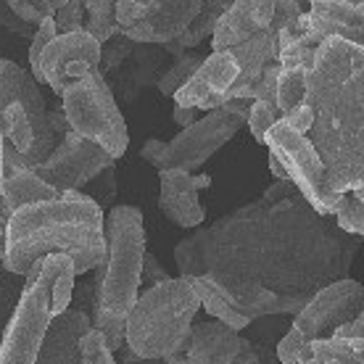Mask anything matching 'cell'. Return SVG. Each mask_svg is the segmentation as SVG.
Wrapping results in <instances>:
<instances>
[{
    "instance_id": "1",
    "label": "cell",
    "mask_w": 364,
    "mask_h": 364,
    "mask_svg": "<svg viewBox=\"0 0 364 364\" xmlns=\"http://www.w3.org/2000/svg\"><path fill=\"white\" fill-rule=\"evenodd\" d=\"M362 237L341 232L301 196L277 203L254 200L174 246L180 277L262 288L277 296H314L346 280Z\"/></svg>"
},
{
    "instance_id": "2",
    "label": "cell",
    "mask_w": 364,
    "mask_h": 364,
    "mask_svg": "<svg viewBox=\"0 0 364 364\" xmlns=\"http://www.w3.org/2000/svg\"><path fill=\"white\" fill-rule=\"evenodd\" d=\"M304 106L311 111L306 140L336 188L364 193V48L322 40L306 72Z\"/></svg>"
},
{
    "instance_id": "3",
    "label": "cell",
    "mask_w": 364,
    "mask_h": 364,
    "mask_svg": "<svg viewBox=\"0 0 364 364\" xmlns=\"http://www.w3.org/2000/svg\"><path fill=\"white\" fill-rule=\"evenodd\" d=\"M64 254L74 274L98 269L106 259V219L85 193H61L55 200L18 209L6 222V243L0 269L27 274L37 259Z\"/></svg>"
},
{
    "instance_id": "4",
    "label": "cell",
    "mask_w": 364,
    "mask_h": 364,
    "mask_svg": "<svg viewBox=\"0 0 364 364\" xmlns=\"http://www.w3.org/2000/svg\"><path fill=\"white\" fill-rule=\"evenodd\" d=\"M146 256V230L143 211L137 206H114L109 211L106 232V259L95 269L92 285V328L106 338L109 351L124 346V322L137 301L140 267Z\"/></svg>"
},
{
    "instance_id": "5",
    "label": "cell",
    "mask_w": 364,
    "mask_h": 364,
    "mask_svg": "<svg viewBox=\"0 0 364 364\" xmlns=\"http://www.w3.org/2000/svg\"><path fill=\"white\" fill-rule=\"evenodd\" d=\"M0 137L3 174L37 169L53 154L55 137L37 82L9 58H0Z\"/></svg>"
},
{
    "instance_id": "6",
    "label": "cell",
    "mask_w": 364,
    "mask_h": 364,
    "mask_svg": "<svg viewBox=\"0 0 364 364\" xmlns=\"http://www.w3.org/2000/svg\"><path fill=\"white\" fill-rule=\"evenodd\" d=\"M198 309V293L185 277L159 282L137 296L124 322V346L140 359H166L177 354Z\"/></svg>"
},
{
    "instance_id": "7",
    "label": "cell",
    "mask_w": 364,
    "mask_h": 364,
    "mask_svg": "<svg viewBox=\"0 0 364 364\" xmlns=\"http://www.w3.org/2000/svg\"><path fill=\"white\" fill-rule=\"evenodd\" d=\"M248 100H232L217 111H209L196 124L185 127L180 135L172 137V143L164 140H146L140 156L148 164H154L159 172L177 169V172H198L222 146H228L235 132L246 124Z\"/></svg>"
},
{
    "instance_id": "8",
    "label": "cell",
    "mask_w": 364,
    "mask_h": 364,
    "mask_svg": "<svg viewBox=\"0 0 364 364\" xmlns=\"http://www.w3.org/2000/svg\"><path fill=\"white\" fill-rule=\"evenodd\" d=\"M61 98H64L61 114L66 117L72 132L103 148L114 161L127 151V124L117 106V98L111 95L109 80L98 69L69 85Z\"/></svg>"
},
{
    "instance_id": "9",
    "label": "cell",
    "mask_w": 364,
    "mask_h": 364,
    "mask_svg": "<svg viewBox=\"0 0 364 364\" xmlns=\"http://www.w3.org/2000/svg\"><path fill=\"white\" fill-rule=\"evenodd\" d=\"M264 146L288 172V180L296 185L301 198L322 217H336L346 196L336 188V182L328 174L325 164L319 161L317 151L309 146V140L304 135H296L282 122H274L264 137Z\"/></svg>"
},
{
    "instance_id": "10",
    "label": "cell",
    "mask_w": 364,
    "mask_h": 364,
    "mask_svg": "<svg viewBox=\"0 0 364 364\" xmlns=\"http://www.w3.org/2000/svg\"><path fill=\"white\" fill-rule=\"evenodd\" d=\"M24 293L9 328L0 336V364H35L48 322L53 319L50 285L40 269V259L24 274Z\"/></svg>"
},
{
    "instance_id": "11",
    "label": "cell",
    "mask_w": 364,
    "mask_h": 364,
    "mask_svg": "<svg viewBox=\"0 0 364 364\" xmlns=\"http://www.w3.org/2000/svg\"><path fill=\"white\" fill-rule=\"evenodd\" d=\"M109 166H114V159L103 148L80 137L77 132H69L53 148V154L48 156L37 169H32V174L40 177L61 196V193L69 191L80 193Z\"/></svg>"
},
{
    "instance_id": "12",
    "label": "cell",
    "mask_w": 364,
    "mask_h": 364,
    "mask_svg": "<svg viewBox=\"0 0 364 364\" xmlns=\"http://www.w3.org/2000/svg\"><path fill=\"white\" fill-rule=\"evenodd\" d=\"M359 314H364V288L362 282L346 277L314 293L309 304L296 314L293 328L306 341H317V338H330L333 330L356 319Z\"/></svg>"
},
{
    "instance_id": "13",
    "label": "cell",
    "mask_w": 364,
    "mask_h": 364,
    "mask_svg": "<svg viewBox=\"0 0 364 364\" xmlns=\"http://www.w3.org/2000/svg\"><path fill=\"white\" fill-rule=\"evenodd\" d=\"M100 46L87 32L55 35L46 46L37 66V82L53 87V92L64 95L69 85L82 80L92 69H98Z\"/></svg>"
},
{
    "instance_id": "14",
    "label": "cell",
    "mask_w": 364,
    "mask_h": 364,
    "mask_svg": "<svg viewBox=\"0 0 364 364\" xmlns=\"http://www.w3.org/2000/svg\"><path fill=\"white\" fill-rule=\"evenodd\" d=\"M159 180H161L159 206L164 211V217L174 222L177 228H198L206 219V211L198 200V191L211 185L209 174H188L177 172V169H166V172H159Z\"/></svg>"
},
{
    "instance_id": "15",
    "label": "cell",
    "mask_w": 364,
    "mask_h": 364,
    "mask_svg": "<svg viewBox=\"0 0 364 364\" xmlns=\"http://www.w3.org/2000/svg\"><path fill=\"white\" fill-rule=\"evenodd\" d=\"M309 46L317 48L328 37H341L351 46L364 48V3L359 0H311Z\"/></svg>"
},
{
    "instance_id": "16",
    "label": "cell",
    "mask_w": 364,
    "mask_h": 364,
    "mask_svg": "<svg viewBox=\"0 0 364 364\" xmlns=\"http://www.w3.org/2000/svg\"><path fill=\"white\" fill-rule=\"evenodd\" d=\"M198 0H180V3H156L154 11L135 27L119 29V35L137 43V46H166L185 32L196 14H198Z\"/></svg>"
},
{
    "instance_id": "17",
    "label": "cell",
    "mask_w": 364,
    "mask_h": 364,
    "mask_svg": "<svg viewBox=\"0 0 364 364\" xmlns=\"http://www.w3.org/2000/svg\"><path fill=\"white\" fill-rule=\"evenodd\" d=\"M169 55L159 46H137L132 48L129 58L122 64L114 77H109V87L114 98H122L124 103H135L140 92L159 82V77L166 72Z\"/></svg>"
},
{
    "instance_id": "18",
    "label": "cell",
    "mask_w": 364,
    "mask_h": 364,
    "mask_svg": "<svg viewBox=\"0 0 364 364\" xmlns=\"http://www.w3.org/2000/svg\"><path fill=\"white\" fill-rule=\"evenodd\" d=\"M92 328L87 311L66 309L48 322L35 364H82L80 338Z\"/></svg>"
},
{
    "instance_id": "19",
    "label": "cell",
    "mask_w": 364,
    "mask_h": 364,
    "mask_svg": "<svg viewBox=\"0 0 364 364\" xmlns=\"http://www.w3.org/2000/svg\"><path fill=\"white\" fill-rule=\"evenodd\" d=\"M237 77V64L232 61L230 53H211L203 58V64L196 69L188 82L174 92V106H185V109H198L200 103L214 98H222L225 92L232 87Z\"/></svg>"
},
{
    "instance_id": "20",
    "label": "cell",
    "mask_w": 364,
    "mask_h": 364,
    "mask_svg": "<svg viewBox=\"0 0 364 364\" xmlns=\"http://www.w3.org/2000/svg\"><path fill=\"white\" fill-rule=\"evenodd\" d=\"M272 21V0H240L230 3L214 29V53H225L230 48L246 43L248 37L269 27Z\"/></svg>"
},
{
    "instance_id": "21",
    "label": "cell",
    "mask_w": 364,
    "mask_h": 364,
    "mask_svg": "<svg viewBox=\"0 0 364 364\" xmlns=\"http://www.w3.org/2000/svg\"><path fill=\"white\" fill-rule=\"evenodd\" d=\"M180 351H185L191 364H232V359L240 354V336L217 319L196 322L191 325Z\"/></svg>"
},
{
    "instance_id": "22",
    "label": "cell",
    "mask_w": 364,
    "mask_h": 364,
    "mask_svg": "<svg viewBox=\"0 0 364 364\" xmlns=\"http://www.w3.org/2000/svg\"><path fill=\"white\" fill-rule=\"evenodd\" d=\"M225 53L232 55V61L237 64V77L230 90H246V87H254V85L262 80L264 66L277 61V53H280V50H277L274 32L262 29V32H256L254 37H248L246 43L230 48Z\"/></svg>"
},
{
    "instance_id": "23",
    "label": "cell",
    "mask_w": 364,
    "mask_h": 364,
    "mask_svg": "<svg viewBox=\"0 0 364 364\" xmlns=\"http://www.w3.org/2000/svg\"><path fill=\"white\" fill-rule=\"evenodd\" d=\"M55 198H58V193L50 185H46L40 177H35L29 169L3 174V180H0V217H3V222H9L24 206L46 203V200Z\"/></svg>"
},
{
    "instance_id": "24",
    "label": "cell",
    "mask_w": 364,
    "mask_h": 364,
    "mask_svg": "<svg viewBox=\"0 0 364 364\" xmlns=\"http://www.w3.org/2000/svg\"><path fill=\"white\" fill-rule=\"evenodd\" d=\"M228 9H230L228 0H206V3H200L198 14H196V18L185 27V32H182L177 40L166 43V46H159V48H161L169 58H180L185 50H196V46H200L203 37L214 35L217 21L222 18V14Z\"/></svg>"
},
{
    "instance_id": "25",
    "label": "cell",
    "mask_w": 364,
    "mask_h": 364,
    "mask_svg": "<svg viewBox=\"0 0 364 364\" xmlns=\"http://www.w3.org/2000/svg\"><path fill=\"white\" fill-rule=\"evenodd\" d=\"M299 364H364V341H309L299 354Z\"/></svg>"
},
{
    "instance_id": "26",
    "label": "cell",
    "mask_w": 364,
    "mask_h": 364,
    "mask_svg": "<svg viewBox=\"0 0 364 364\" xmlns=\"http://www.w3.org/2000/svg\"><path fill=\"white\" fill-rule=\"evenodd\" d=\"M306 95V72L304 69H280L277 85H274V106L280 119L288 111L299 109Z\"/></svg>"
},
{
    "instance_id": "27",
    "label": "cell",
    "mask_w": 364,
    "mask_h": 364,
    "mask_svg": "<svg viewBox=\"0 0 364 364\" xmlns=\"http://www.w3.org/2000/svg\"><path fill=\"white\" fill-rule=\"evenodd\" d=\"M82 6H85V14H87L85 32H87L98 46H103L106 40L119 35L117 16H114V3H109V0H90V3H82Z\"/></svg>"
},
{
    "instance_id": "28",
    "label": "cell",
    "mask_w": 364,
    "mask_h": 364,
    "mask_svg": "<svg viewBox=\"0 0 364 364\" xmlns=\"http://www.w3.org/2000/svg\"><path fill=\"white\" fill-rule=\"evenodd\" d=\"M200 64H203V55H200L198 50H185V53H182L180 58H174V64L159 77V82H156L159 92L166 95V98H172L174 92L180 90L182 85L196 74V69H198Z\"/></svg>"
},
{
    "instance_id": "29",
    "label": "cell",
    "mask_w": 364,
    "mask_h": 364,
    "mask_svg": "<svg viewBox=\"0 0 364 364\" xmlns=\"http://www.w3.org/2000/svg\"><path fill=\"white\" fill-rule=\"evenodd\" d=\"M336 225L341 232L354 237L364 235V193H346V198L336 211Z\"/></svg>"
},
{
    "instance_id": "30",
    "label": "cell",
    "mask_w": 364,
    "mask_h": 364,
    "mask_svg": "<svg viewBox=\"0 0 364 364\" xmlns=\"http://www.w3.org/2000/svg\"><path fill=\"white\" fill-rule=\"evenodd\" d=\"M21 293H24V277L0 269V336L9 328L11 317L21 301Z\"/></svg>"
},
{
    "instance_id": "31",
    "label": "cell",
    "mask_w": 364,
    "mask_h": 364,
    "mask_svg": "<svg viewBox=\"0 0 364 364\" xmlns=\"http://www.w3.org/2000/svg\"><path fill=\"white\" fill-rule=\"evenodd\" d=\"M132 48H135V43H132V40H127L124 35H114L111 40H106V43L100 46L98 72L103 74L106 80H109V77H114V74L122 69V64L129 58Z\"/></svg>"
},
{
    "instance_id": "32",
    "label": "cell",
    "mask_w": 364,
    "mask_h": 364,
    "mask_svg": "<svg viewBox=\"0 0 364 364\" xmlns=\"http://www.w3.org/2000/svg\"><path fill=\"white\" fill-rule=\"evenodd\" d=\"M61 0H9V9L14 16L21 18L27 27L37 29L46 18H53Z\"/></svg>"
},
{
    "instance_id": "33",
    "label": "cell",
    "mask_w": 364,
    "mask_h": 364,
    "mask_svg": "<svg viewBox=\"0 0 364 364\" xmlns=\"http://www.w3.org/2000/svg\"><path fill=\"white\" fill-rule=\"evenodd\" d=\"M55 35H74L85 32V6L80 0H61L58 11L53 14Z\"/></svg>"
},
{
    "instance_id": "34",
    "label": "cell",
    "mask_w": 364,
    "mask_h": 364,
    "mask_svg": "<svg viewBox=\"0 0 364 364\" xmlns=\"http://www.w3.org/2000/svg\"><path fill=\"white\" fill-rule=\"evenodd\" d=\"M80 356H82V364H117L114 362V354L106 346L103 333L95 328H90L80 338Z\"/></svg>"
},
{
    "instance_id": "35",
    "label": "cell",
    "mask_w": 364,
    "mask_h": 364,
    "mask_svg": "<svg viewBox=\"0 0 364 364\" xmlns=\"http://www.w3.org/2000/svg\"><path fill=\"white\" fill-rule=\"evenodd\" d=\"M274 122H280V114H277L274 106H267V103L251 100L246 124H248V129H251V135L256 137V143H264L267 132H269V127H272Z\"/></svg>"
},
{
    "instance_id": "36",
    "label": "cell",
    "mask_w": 364,
    "mask_h": 364,
    "mask_svg": "<svg viewBox=\"0 0 364 364\" xmlns=\"http://www.w3.org/2000/svg\"><path fill=\"white\" fill-rule=\"evenodd\" d=\"M154 0L146 3V0H117L114 3V16H117V27L119 29H129L135 27L137 21H143V18L154 11Z\"/></svg>"
},
{
    "instance_id": "37",
    "label": "cell",
    "mask_w": 364,
    "mask_h": 364,
    "mask_svg": "<svg viewBox=\"0 0 364 364\" xmlns=\"http://www.w3.org/2000/svg\"><path fill=\"white\" fill-rule=\"evenodd\" d=\"M87 198L95 203V206H109L111 200L117 198V172H114V166H109V169H103V172L95 177V180L87 185Z\"/></svg>"
},
{
    "instance_id": "38",
    "label": "cell",
    "mask_w": 364,
    "mask_h": 364,
    "mask_svg": "<svg viewBox=\"0 0 364 364\" xmlns=\"http://www.w3.org/2000/svg\"><path fill=\"white\" fill-rule=\"evenodd\" d=\"M309 16H306V11L301 14L296 21H291L288 27H282L277 35H274V40H277V50H282V48H291V46H309Z\"/></svg>"
},
{
    "instance_id": "39",
    "label": "cell",
    "mask_w": 364,
    "mask_h": 364,
    "mask_svg": "<svg viewBox=\"0 0 364 364\" xmlns=\"http://www.w3.org/2000/svg\"><path fill=\"white\" fill-rule=\"evenodd\" d=\"M314 53H317V48L304 46V43L282 48L277 53V64H280V69H304V72H309L311 64H314Z\"/></svg>"
},
{
    "instance_id": "40",
    "label": "cell",
    "mask_w": 364,
    "mask_h": 364,
    "mask_svg": "<svg viewBox=\"0 0 364 364\" xmlns=\"http://www.w3.org/2000/svg\"><path fill=\"white\" fill-rule=\"evenodd\" d=\"M309 341L301 336L299 330L291 328L285 336L277 341V348H274V356H277V362L280 364H299V354L304 351Z\"/></svg>"
},
{
    "instance_id": "41",
    "label": "cell",
    "mask_w": 364,
    "mask_h": 364,
    "mask_svg": "<svg viewBox=\"0 0 364 364\" xmlns=\"http://www.w3.org/2000/svg\"><path fill=\"white\" fill-rule=\"evenodd\" d=\"M55 37V24L53 18H46L40 27L35 29V37H32V46H29V66H32V74L37 80V66H40V55L46 50V46Z\"/></svg>"
},
{
    "instance_id": "42",
    "label": "cell",
    "mask_w": 364,
    "mask_h": 364,
    "mask_svg": "<svg viewBox=\"0 0 364 364\" xmlns=\"http://www.w3.org/2000/svg\"><path fill=\"white\" fill-rule=\"evenodd\" d=\"M304 14V9H301L299 3H293V0H282V3H272V21H269V32H280L282 27H288L291 21H296V18Z\"/></svg>"
},
{
    "instance_id": "43",
    "label": "cell",
    "mask_w": 364,
    "mask_h": 364,
    "mask_svg": "<svg viewBox=\"0 0 364 364\" xmlns=\"http://www.w3.org/2000/svg\"><path fill=\"white\" fill-rule=\"evenodd\" d=\"M280 122H282V124H285L288 129H293L296 135H304V137H306V132L311 129V111L306 109L304 103H301L299 109L288 111V114H285V117H282Z\"/></svg>"
},
{
    "instance_id": "44",
    "label": "cell",
    "mask_w": 364,
    "mask_h": 364,
    "mask_svg": "<svg viewBox=\"0 0 364 364\" xmlns=\"http://www.w3.org/2000/svg\"><path fill=\"white\" fill-rule=\"evenodd\" d=\"M140 280H146L148 288H154V285H159V282L169 280V272L159 264V259H156L154 254H148L146 251V256H143V267H140Z\"/></svg>"
},
{
    "instance_id": "45",
    "label": "cell",
    "mask_w": 364,
    "mask_h": 364,
    "mask_svg": "<svg viewBox=\"0 0 364 364\" xmlns=\"http://www.w3.org/2000/svg\"><path fill=\"white\" fill-rule=\"evenodd\" d=\"M0 27L9 29V32H14V35H18V37H29V40L35 37V29L27 27L21 18L14 16V11L9 9V3H0Z\"/></svg>"
},
{
    "instance_id": "46",
    "label": "cell",
    "mask_w": 364,
    "mask_h": 364,
    "mask_svg": "<svg viewBox=\"0 0 364 364\" xmlns=\"http://www.w3.org/2000/svg\"><path fill=\"white\" fill-rule=\"evenodd\" d=\"M330 338H336V341H364V314H359L356 319H351V322L341 325L338 330H333Z\"/></svg>"
},
{
    "instance_id": "47",
    "label": "cell",
    "mask_w": 364,
    "mask_h": 364,
    "mask_svg": "<svg viewBox=\"0 0 364 364\" xmlns=\"http://www.w3.org/2000/svg\"><path fill=\"white\" fill-rule=\"evenodd\" d=\"M291 196H299V191H296L293 182H274V185H269V188L264 191L262 200H267V203H277V200H285V198H291Z\"/></svg>"
},
{
    "instance_id": "48",
    "label": "cell",
    "mask_w": 364,
    "mask_h": 364,
    "mask_svg": "<svg viewBox=\"0 0 364 364\" xmlns=\"http://www.w3.org/2000/svg\"><path fill=\"white\" fill-rule=\"evenodd\" d=\"M172 119H174V124H180V127L185 129V127H191V124H196V122H198L200 111L198 109H185V106H174Z\"/></svg>"
},
{
    "instance_id": "49",
    "label": "cell",
    "mask_w": 364,
    "mask_h": 364,
    "mask_svg": "<svg viewBox=\"0 0 364 364\" xmlns=\"http://www.w3.org/2000/svg\"><path fill=\"white\" fill-rule=\"evenodd\" d=\"M232 364H256L254 348H251V341L240 336V354L232 359Z\"/></svg>"
},
{
    "instance_id": "50",
    "label": "cell",
    "mask_w": 364,
    "mask_h": 364,
    "mask_svg": "<svg viewBox=\"0 0 364 364\" xmlns=\"http://www.w3.org/2000/svg\"><path fill=\"white\" fill-rule=\"evenodd\" d=\"M119 351H122V364H164V359H140L127 346H122Z\"/></svg>"
},
{
    "instance_id": "51",
    "label": "cell",
    "mask_w": 364,
    "mask_h": 364,
    "mask_svg": "<svg viewBox=\"0 0 364 364\" xmlns=\"http://www.w3.org/2000/svg\"><path fill=\"white\" fill-rule=\"evenodd\" d=\"M269 172H272V177L277 182H291V180H288V172L282 169V164L277 161V159H274L272 154H269Z\"/></svg>"
},
{
    "instance_id": "52",
    "label": "cell",
    "mask_w": 364,
    "mask_h": 364,
    "mask_svg": "<svg viewBox=\"0 0 364 364\" xmlns=\"http://www.w3.org/2000/svg\"><path fill=\"white\" fill-rule=\"evenodd\" d=\"M77 296H80V304H82L77 311H85V306L92 311V285H82V288L77 291Z\"/></svg>"
},
{
    "instance_id": "53",
    "label": "cell",
    "mask_w": 364,
    "mask_h": 364,
    "mask_svg": "<svg viewBox=\"0 0 364 364\" xmlns=\"http://www.w3.org/2000/svg\"><path fill=\"white\" fill-rule=\"evenodd\" d=\"M164 364H191V362H188V356H185V351H177V354L166 356Z\"/></svg>"
},
{
    "instance_id": "54",
    "label": "cell",
    "mask_w": 364,
    "mask_h": 364,
    "mask_svg": "<svg viewBox=\"0 0 364 364\" xmlns=\"http://www.w3.org/2000/svg\"><path fill=\"white\" fill-rule=\"evenodd\" d=\"M3 243H6V222L0 217V254H3Z\"/></svg>"
},
{
    "instance_id": "55",
    "label": "cell",
    "mask_w": 364,
    "mask_h": 364,
    "mask_svg": "<svg viewBox=\"0 0 364 364\" xmlns=\"http://www.w3.org/2000/svg\"><path fill=\"white\" fill-rule=\"evenodd\" d=\"M0 180H3V137H0Z\"/></svg>"
},
{
    "instance_id": "56",
    "label": "cell",
    "mask_w": 364,
    "mask_h": 364,
    "mask_svg": "<svg viewBox=\"0 0 364 364\" xmlns=\"http://www.w3.org/2000/svg\"><path fill=\"white\" fill-rule=\"evenodd\" d=\"M0 259H3V254H0Z\"/></svg>"
}]
</instances>
